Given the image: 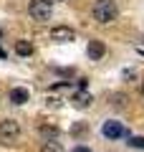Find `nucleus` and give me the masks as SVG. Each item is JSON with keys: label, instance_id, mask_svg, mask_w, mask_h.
I'll return each mask as SVG.
<instances>
[{"label": "nucleus", "instance_id": "obj_1", "mask_svg": "<svg viewBox=\"0 0 144 152\" xmlns=\"http://www.w3.org/2000/svg\"><path fill=\"white\" fill-rule=\"evenodd\" d=\"M91 15H94L96 23L106 26V23H114L119 18V8H116L114 0H96L94 8H91Z\"/></svg>", "mask_w": 144, "mask_h": 152}, {"label": "nucleus", "instance_id": "obj_2", "mask_svg": "<svg viewBox=\"0 0 144 152\" xmlns=\"http://www.w3.org/2000/svg\"><path fill=\"white\" fill-rule=\"evenodd\" d=\"M28 13H31L33 20H38V23H48V20H51V0H31Z\"/></svg>", "mask_w": 144, "mask_h": 152}, {"label": "nucleus", "instance_id": "obj_3", "mask_svg": "<svg viewBox=\"0 0 144 152\" xmlns=\"http://www.w3.org/2000/svg\"><path fill=\"white\" fill-rule=\"evenodd\" d=\"M20 137V124L15 119H3L0 122V142L8 145V142H15Z\"/></svg>", "mask_w": 144, "mask_h": 152}, {"label": "nucleus", "instance_id": "obj_4", "mask_svg": "<svg viewBox=\"0 0 144 152\" xmlns=\"http://www.w3.org/2000/svg\"><path fill=\"white\" fill-rule=\"evenodd\" d=\"M101 134L106 137V140H119V137H129V132L121 127V122H104V127H101Z\"/></svg>", "mask_w": 144, "mask_h": 152}, {"label": "nucleus", "instance_id": "obj_5", "mask_svg": "<svg viewBox=\"0 0 144 152\" xmlns=\"http://www.w3.org/2000/svg\"><path fill=\"white\" fill-rule=\"evenodd\" d=\"M51 41H56V43H71V41H76V31L68 26H56L51 31Z\"/></svg>", "mask_w": 144, "mask_h": 152}, {"label": "nucleus", "instance_id": "obj_6", "mask_svg": "<svg viewBox=\"0 0 144 152\" xmlns=\"http://www.w3.org/2000/svg\"><path fill=\"white\" fill-rule=\"evenodd\" d=\"M86 53H89L91 61H101L104 53H106V46H104L101 41H89V48H86Z\"/></svg>", "mask_w": 144, "mask_h": 152}, {"label": "nucleus", "instance_id": "obj_7", "mask_svg": "<svg viewBox=\"0 0 144 152\" xmlns=\"http://www.w3.org/2000/svg\"><path fill=\"white\" fill-rule=\"evenodd\" d=\"M28 96H31V94H28V89H23V86H15V89L10 91V102H13V104H25Z\"/></svg>", "mask_w": 144, "mask_h": 152}, {"label": "nucleus", "instance_id": "obj_8", "mask_svg": "<svg viewBox=\"0 0 144 152\" xmlns=\"http://www.w3.org/2000/svg\"><path fill=\"white\" fill-rule=\"evenodd\" d=\"M91 102H94V96H91L89 91H79V94H73V104H76V107H89Z\"/></svg>", "mask_w": 144, "mask_h": 152}, {"label": "nucleus", "instance_id": "obj_9", "mask_svg": "<svg viewBox=\"0 0 144 152\" xmlns=\"http://www.w3.org/2000/svg\"><path fill=\"white\" fill-rule=\"evenodd\" d=\"M41 152H66V150H63V145H58L56 140H46L43 147H41Z\"/></svg>", "mask_w": 144, "mask_h": 152}, {"label": "nucleus", "instance_id": "obj_10", "mask_svg": "<svg viewBox=\"0 0 144 152\" xmlns=\"http://www.w3.org/2000/svg\"><path fill=\"white\" fill-rule=\"evenodd\" d=\"M15 53L18 56H31L33 53V46L28 43V41H18V43H15Z\"/></svg>", "mask_w": 144, "mask_h": 152}, {"label": "nucleus", "instance_id": "obj_11", "mask_svg": "<svg viewBox=\"0 0 144 152\" xmlns=\"http://www.w3.org/2000/svg\"><path fill=\"white\" fill-rule=\"evenodd\" d=\"M129 145H132V147H139V150H144V137H132V134H129Z\"/></svg>", "mask_w": 144, "mask_h": 152}, {"label": "nucleus", "instance_id": "obj_12", "mask_svg": "<svg viewBox=\"0 0 144 152\" xmlns=\"http://www.w3.org/2000/svg\"><path fill=\"white\" fill-rule=\"evenodd\" d=\"M73 152H91L89 147H73Z\"/></svg>", "mask_w": 144, "mask_h": 152}, {"label": "nucleus", "instance_id": "obj_13", "mask_svg": "<svg viewBox=\"0 0 144 152\" xmlns=\"http://www.w3.org/2000/svg\"><path fill=\"white\" fill-rule=\"evenodd\" d=\"M142 96H144V84H142Z\"/></svg>", "mask_w": 144, "mask_h": 152}, {"label": "nucleus", "instance_id": "obj_14", "mask_svg": "<svg viewBox=\"0 0 144 152\" xmlns=\"http://www.w3.org/2000/svg\"><path fill=\"white\" fill-rule=\"evenodd\" d=\"M0 36H3V31H0Z\"/></svg>", "mask_w": 144, "mask_h": 152}, {"label": "nucleus", "instance_id": "obj_15", "mask_svg": "<svg viewBox=\"0 0 144 152\" xmlns=\"http://www.w3.org/2000/svg\"><path fill=\"white\" fill-rule=\"evenodd\" d=\"M51 3H53V0H51Z\"/></svg>", "mask_w": 144, "mask_h": 152}]
</instances>
